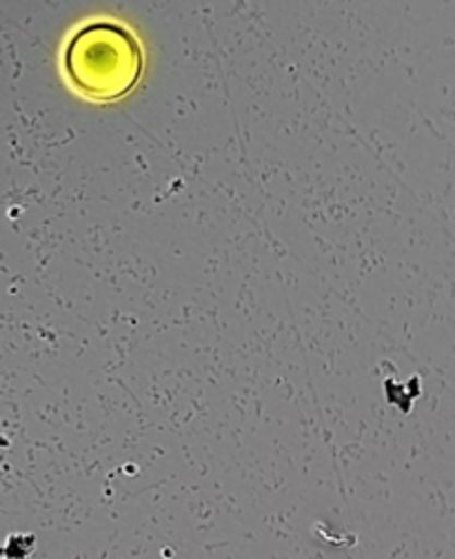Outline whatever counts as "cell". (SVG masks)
Listing matches in <instances>:
<instances>
[{
  "instance_id": "cell-1",
  "label": "cell",
  "mask_w": 455,
  "mask_h": 559,
  "mask_svg": "<svg viewBox=\"0 0 455 559\" xmlns=\"http://www.w3.org/2000/svg\"><path fill=\"white\" fill-rule=\"evenodd\" d=\"M64 74L92 100H118L143 76V49L127 27L98 21L83 25L64 47Z\"/></svg>"
}]
</instances>
